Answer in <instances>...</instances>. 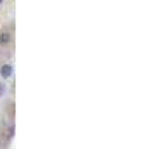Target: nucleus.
<instances>
[{"label":"nucleus","mask_w":154,"mask_h":149,"mask_svg":"<svg viewBox=\"0 0 154 149\" xmlns=\"http://www.w3.org/2000/svg\"><path fill=\"white\" fill-rule=\"evenodd\" d=\"M12 73H14L12 64H2V66H0V76H2V78H11Z\"/></svg>","instance_id":"nucleus-1"},{"label":"nucleus","mask_w":154,"mask_h":149,"mask_svg":"<svg viewBox=\"0 0 154 149\" xmlns=\"http://www.w3.org/2000/svg\"><path fill=\"white\" fill-rule=\"evenodd\" d=\"M9 42H11V35L5 33V31H4V33H0V43H2V45H5V43H9Z\"/></svg>","instance_id":"nucleus-2"},{"label":"nucleus","mask_w":154,"mask_h":149,"mask_svg":"<svg viewBox=\"0 0 154 149\" xmlns=\"http://www.w3.org/2000/svg\"><path fill=\"white\" fill-rule=\"evenodd\" d=\"M2 95H5V85L4 83H0V97Z\"/></svg>","instance_id":"nucleus-3"},{"label":"nucleus","mask_w":154,"mask_h":149,"mask_svg":"<svg viewBox=\"0 0 154 149\" xmlns=\"http://www.w3.org/2000/svg\"><path fill=\"white\" fill-rule=\"evenodd\" d=\"M12 132H14V128L11 127V128H9V134H7V137H9V139H11V137H12Z\"/></svg>","instance_id":"nucleus-4"},{"label":"nucleus","mask_w":154,"mask_h":149,"mask_svg":"<svg viewBox=\"0 0 154 149\" xmlns=\"http://www.w3.org/2000/svg\"><path fill=\"white\" fill-rule=\"evenodd\" d=\"M2 2H4V0H0V4H2Z\"/></svg>","instance_id":"nucleus-5"}]
</instances>
